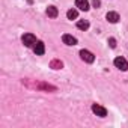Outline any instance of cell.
Listing matches in <instances>:
<instances>
[{"label": "cell", "instance_id": "6da1fadb", "mask_svg": "<svg viewBox=\"0 0 128 128\" xmlns=\"http://www.w3.org/2000/svg\"><path fill=\"white\" fill-rule=\"evenodd\" d=\"M21 41H23V44H24L26 47H33L35 42H36V38H35V35H32V33H26V35H23Z\"/></svg>", "mask_w": 128, "mask_h": 128}, {"label": "cell", "instance_id": "7a4b0ae2", "mask_svg": "<svg viewBox=\"0 0 128 128\" xmlns=\"http://www.w3.org/2000/svg\"><path fill=\"white\" fill-rule=\"evenodd\" d=\"M114 66L120 71H126L128 70V62L124 59V57H116L114 59Z\"/></svg>", "mask_w": 128, "mask_h": 128}, {"label": "cell", "instance_id": "3957f363", "mask_svg": "<svg viewBox=\"0 0 128 128\" xmlns=\"http://www.w3.org/2000/svg\"><path fill=\"white\" fill-rule=\"evenodd\" d=\"M92 112H94L96 116H100V118L107 116V110H106L102 106H100V104H92Z\"/></svg>", "mask_w": 128, "mask_h": 128}, {"label": "cell", "instance_id": "277c9868", "mask_svg": "<svg viewBox=\"0 0 128 128\" xmlns=\"http://www.w3.org/2000/svg\"><path fill=\"white\" fill-rule=\"evenodd\" d=\"M80 57H82V60H84V62H88V63H92V62L95 60V56H94L90 51H88V50H82V51H80Z\"/></svg>", "mask_w": 128, "mask_h": 128}, {"label": "cell", "instance_id": "5b68a950", "mask_svg": "<svg viewBox=\"0 0 128 128\" xmlns=\"http://www.w3.org/2000/svg\"><path fill=\"white\" fill-rule=\"evenodd\" d=\"M33 51H35V54H38V56H42V54L45 53L44 42H41V41H36V42H35V45H33Z\"/></svg>", "mask_w": 128, "mask_h": 128}, {"label": "cell", "instance_id": "8992f818", "mask_svg": "<svg viewBox=\"0 0 128 128\" xmlns=\"http://www.w3.org/2000/svg\"><path fill=\"white\" fill-rule=\"evenodd\" d=\"M62 41H63V44H66V45H76L77 44V39L72 35H63Z\"/></svg>", "mask_w": 128, "mask_h": 128}, {"label": "cell", "instance_id": "52a82bcc", "mask_svg": "<svg viewBox=\"0 0 128 128\" xmlns=\"http://www.w3.org/2000/svg\"><path fill=\"white\" fill-rule=\"evenodd\" d=\"M106 18H107V21H108V23H113V24H114V23H118V21L120 20V17H119V14H118V12H108V14L106 15Z\"/></svg>", "mask_w": 128, "mask_h": 128}, {"label": "cell", "instance_id": "ba28073f", "mask_svg": "<svg viewBox=\"0 0 128 128\" xmlns=\"http://www.w3.org/2000/svg\"><path fill=\"white\" fill-rule=\"evenodd\" d=\"M76 6L80 11H88L89 9V2L88 0H76Z\"/></svg>", "mask_w": 128, "mask_h": 128}, {"label": "cell", "instance_id": "9c48e42d", "mask_svg": "<svg viewBox=\"0 0 128 128\" xmlns=\"http://www.w3.org/2000/svg\"><path fill=\"white\" fill-rule=\"evenodd\" d=\"M57 14H59V11H57V8H56V6H48V8H47V15H48V17L56 18V17H57Z\"/></svg>", "mask_w": 128, "mask_h": 128}, {"label": "cell", "instance_id": "30bf717a", "mask_svg": "<svg viewBox=\"0 0 128 128\" xmlns=\"http://www.w3.org/2000/svg\"><path fill=\"white\" fill-rule=\"evenodd\" d=\"M77 27H78L80 30H88V29H89V21H86V20H78V21H77Z\"/></svg>", "mask_w": 128, "mask_h": 128}, {"label": "cell", "instance_id": "8fae6325", "mask_svg": "<svg viewBox=\"0 0 128 128\" xmlns=\"http://www.w3.org/2000/svg\"><path fill=\"white\" fill-rule=\"evenodd\" d=\"M66 17H68L70 20H76V18L78 17V12H77V9H70V11L66 12Z\"/></svg>", "mask_w": 128, "mask_h": 128}, {"label": "cell", "instance_id": "7c38bea8", "mask_svg": "<svg viewBox=\"0 0 128 128\" xmlns=\"http://www.w3.org/2000/svg\"><path fill=\"white\" fill-rule=\"evenodd\" d=\"M51 68H54V70L62 68V62H60V60H53V62H51Z\"/></svg>", "mask_w": 128, "mask_h": 128}, {"label": "cell", "instance_id": "4fadbf2b", "mask_svg": "<svg viewBox=\"0 0 128 128\" xmlns=\"http://www.w3.org/2000/svg\"><path fill=\"white\" fill-rule=\"evenodd\" d=\"M108 44H110L112 48H114V47H116V41H114V38H110V39H108Z\"/></svg>", "mask_w": 128, "mask_h": 128}, {"label": "cell", "instance_id": "5bb4252c", "mask_svg": "<svg viewBox=\"0 0 128 128\" xmlns=\"http://www.w3.org/2000/svg\"><path fill=\"white\" fill-rule=\"evenodd\" d=\"M92 5H94L95 8H100V5H101V3H100V0H94V2H92Z\"/></svg>", "mask_w": 128, "mask_h": 128}]
</instances>
